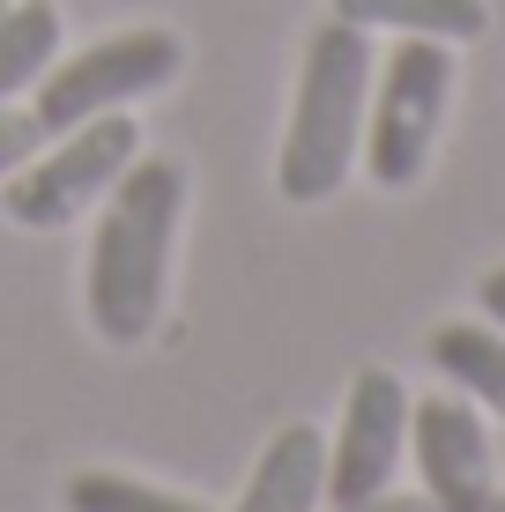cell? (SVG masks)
I'll return each instance as SVG.
<instances>
[{
  "mask_svg": "<svg viewBox=\"0 0 505 512\" xmlns=\"http://www.w3.org/2000/svg\"><path fill=\"white\" fill-rule=\"evenodd\" d=\"M179 223H186V171L171 156H134L119 171V186L97 201L82 305H90V327L104 349H142L156 334Z\"/></svg>",
  "mask_w": 505,
  "mask_h": 512,
  "instance_id": "cell-1",
  "label": "cell"
},
{
  "mask_svg": "<svg viewBox=\"0 0 505 512\" xmlns=\"http://www.w3.org/2000/svg\"><path fill=\"white\" fill-rule=\"evenodd\" d=\"M372 30L327 15L305 38L298 60V90H290V119H283V149H275V193L283 201H335L342 179L357 171L364 149V104H372Z\"/></svg>",
  "mask_w": 505,
  "mask_h": 512,
  "instance_id": "cell-2",
  "label": "cell"
},
{
  "mask_svg": "<svg viewBox=\"0 0 505 512\" xmlns=\"http://www.w3.org/2000/svg\"><path fill=\"white\" fill-rule=\"evenodd\" d=\"M454 112V45L439 38H402L394 52H379L372 67V104H364V179L402 193L431 171Z\"/></svg>",
  "mask_w": 505,
  "mask_h": 512,
  "instance_id": "cell-3",
  "label": "cell"
},
{
  "mask_svg": "<svg viewBox=\"0 0 505 512\" xmlns=\"http://www.w3.org/2000/svg\"><path fill=\"white\" fill-rule=\"evenodd\" d=\"M179 67H186L179 30H164V23L112 30V38H97L82 52H60V60L45 67L38 90H30V119H38L45 134H67V127H82V119L134 112V104L156 97Z\"/></svg>",
  "mask_w": 505,
  "mask_h": 512,
  "instance_id": "cell-4",
  "label": "cell"
},
{
  "mask_svg": "<svg viewBox=\"0 0 505 512\" xmlns=\"http://www.w3.org/2000/svg\"><path fill=\"white\" fill-rule=\"evenodd\" d=\"M134 156H142L134 112L82 119V127H67V134H45L38 156L0 179V208H8V223H23V231H67L75 216H90L104 193L119 186V171H127Z\"/></svg>",
  "mask_w": 505,
  "mask_h": 512,
  "instance_id": "cell-5",
  "label": "cell"
},
{
  "mask_svg": "<svg viewBox=\"0 0 505 512\" xmlns=\"http://www.w3.org/2000/svg\"><path fill=\"white\" fill-rule=\"evenodd\" d=\"M409 386L387 364H364L342 394V423L327 438V505H357L372 490H394V468L409 453Z\"/></svg>",
  "mask_w": 505,
  "mask_h": 512,
  "instance_id": "cell-6",
  "label": "cell"
},
{
  "mask_svg": "<svg viewBox=\"0 0 505 512\" xmlns=\"http://www.w3.org/2000/svg\"><path fill=\"white\" fill-rule=\"evenodd\" d=\"M409 453H416V475H424L416 490L431 498V512H491V498L505 490L483 409L461 394L409 401Z\"/></svg>",
  "mask_w": 505,
  "mask_h": 512,
  "instance_id": "cell-7",
  "label": "cell"
},
{
  "mask_svg": "<svg viewBox=\"0 0 505 512\" xmlns=\"http://www.w3.org/2000/svg\"><path fill=\"white\" fill-rule=\"evenodd\" d=\"M231 512H327V438L312 423H283L260 446Z\"/></svg>",
  "mask_w": 505,
  "mask_h": 512,
  "instance_id": "cell-8",
  "label": "cell"
},
{
  "mask_svg": "<svg viewBox=\"0 0 505 512\" xmlns=\"http://www.w3.org/2000/svg\"><path fill=\"white\" fill-rule=\"evenodd\" d=\"M335 15L357 30L439 38V45H476L491 30V0H335Z\"/></svg>",
  "mask_w": 505,
  "mask_h": 512,
  "instance_id": "cell-9",
  "label": "cell"
},
{
  "mask_svg": "<svg viewBox=\"0 0 505 512\" xmlns=\"http://www.w3.org/2000/svg\"><path fill=\"white\" fill-rule=\"evenodd\" d=\"M431 364L454 379L461 401H476L483 416L505 423V334L491 320H446L431 334Z\"/></svg>",
  "mask_w": 505,
  "mask_h": 512,
  "instance_id": "cell-10",
  "label": "cell"
},
{
  "mask_svg": "<svg viewBox=\"0 0 505 512\" xmlns=\"http://www.w3.org/2000/svg\"><path fill=\"white\" fill-rule=\"evenodd\" d=\"M60 45H67V23L52 0H8L0 8V104L38 90V75L60 60Z\"/></svg>",
  "mask_w": 505,
  "mask_h": 512,
  "instance_id": "cell-11",
  "label": "cell"
},
{
  "mask_svg": "<svg viewBox=\"0 0 505 512\" xmlns=\"http://www.w3.org/2000/svg\"><path fill=\"white\" fill-rule=\"evenodd\" d=\"M60 505L67 512H208L201 498H186V490L142 483V475H119V468H75L60 483Z\"/></svg>",
  "mask_w": 505,
  "mask_h": 512,
  "instance_id": "cell-12",
  "label": "cell"
},
{
  "mask_svg": "<svg viewBox=\"0 0 505 512\" xmlns=\"http://www.w3.org/2000/svg\"><path fill=\"white\" fill-rule=\"evenodd\" d=\"M38 141H45V127L23 112V104H0V179H8V171H23L30 156H38Z\"/></svg>",
  "mask_w": 505,
  "mask_h": 512,
  "instance_id": "cell-13",
  "label": "cell"
},
{
  "mask_svg": "<svg viewBox=\"0 0 505 512\" xmlns=\"http://www.w3.org/2000/svg\"><path fill=\"white\" fill-rule=\"evenodd\" d=\"M327 512H431L424 490H372V498H357V505H327Z\"/></svg>",
  "mask_w": 505,
  "mask_h": 512,
  "instance_id": "cell-14",
  "label": "cell"
},
{
  "mask_svg": "<svg viewBox=\"0 0 505 512\" xmlns=\"http://www.w3.org/2000/svg\"><path fill=\"white\" fill-rule=\"evenodd\" d=\"M476 297H483V320H491V327L505 334V268L483 275V282H476Z\"/></svg>",
  "mask_w": 505,
  "mask_h": 512,
  "instance_id": "cell-15",
  "label": "cell"
},
{
  "mask_svg": "<svg viewBox=\"0 0 505 512\" xmlns=\"http://www.w3.org/2000/svg\"><path fill=\"white\" fill-rule=\"evenodd\" d=\"M491 512H505V490H498V498H491Z\"/></svg>",
  "mask_w": 505,
  "mask_h": 512,
  "instance_id": "cell-16",
  "label": "cell"
},
{
  "mask_svg": "<svg viewBox=\"0 0 505 512\" xmlns=\"http://www.w3.org/2000/svg\"><path fill=\"white\" fill-rule=\"evenodd\" d=\"M0 8H8V0H0Z\"/></svg>",
  "mask_w": 505,
  "mask_h": 512,
  "instance_id": "cell-17",
  "label": "cell"
}]
</instances>
